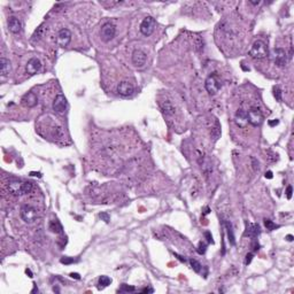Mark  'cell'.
<instances>
[{"label":"cell","instance_id":"obj_1","mask_svg":"<svg viewBox=\"0 0 294 294\" xmlns=\"http://www.w3.org/2000/svg\"><path fill=\"white\" fill-rule=\"evenodd\" d=\"M32 190V185L29 182L22 180H10L8 183V191L13 195H23L30 193Z\"/></svg>","mask_w":294,"mask_h":294},{"label":"cell","instance_id":"obj_2","mask_svg":"<svg viewBox=\"0 0 294 294\" xmlns=\"http://www.w3.org/2000/svg\"><path fill=\"white\" fill-rule=\"evenodd\" d=\"M249 55L253 59L261 60L268 57V47L262 40H256L255 43L252 45V48L249 50Z\"/></svg>","mask_w":294,"mask_h":294},{"label":"cell","instance_id":"obj_3","mask_svg":"<svg viewBox=\"0 0 294 294\" xmlns=\"http://www.w3.org/2000/svg\"><path fill=\"white\" fill-rule=\"evenodd\" d=\"M20 215H21V218L28 224L33 223V222L37 219V217H38L37 210L33 208V207H31V206H29V204H24L23 207L21 208Z\"/></svg>","mask_w":294,"mask_h":294},{"label":"cell","instance_id":"obj_4","mask_svg":"<svg viewBox=\"0 0 294 294\" xmlns=\"http://www.w3.org/2000/svg\"><path fill=\"white\" fill-rule=\"evenodd\" d=\"M204 86H206V90L208 92L209 94H216L219 89H221V81L218 79L217 75H210L208 76V78L206 79V83H204Z\"/></svg>","mask_w":294,"mask_h":294},{"label":"cell","instance_id":"obj_5","mask_svg":"<svg viewBox=\"0 0 294 294\" xmlns=\"http://www.w3.org/2000/svg\"><path fill=\"white\" fill-rule=\"evenodd\" d=\"M155 24L156 22L152 16H146L140 23V32L146 37L151 36L155 30Z\"/></svg>","mask_w":294,"mask_h":294},{"label":"cell","instance_id":"obj_6","mask_svg":"<svg viewBox=\"0 0 294 294\" xmlns=\"http://www.w3.org/2000/svg\"><path fill=\"white\" fill-rule=\"evenodd\" d=\"M115 33H116V28L113 23H105L101 27V31H100V36L101 39L104 40L105 43H108L112 39L115 37Z\"/></svg>","mask_w":294,"mask_h":294},{"label":"cell","instance_id":"obj_7","mask_svg":"<svg viewBox=\"0 0 294 294\" xmlns=\"http://www.w3.org/2000/svg\"><path fill=\"white\" fill-rule=\"evenodd\" d=\"M247 119L248 123H251L254 127H259L263 122V114L259 108H251L247 112Z\"/></svg>","mask_w":294,"mask_h":294},{"label":"cell","instance_id":"obj_8","mask_svg":"<svg viewBox=\"0 0 294 294\" xmlns=\"http://www.w3.org/2000/svg\"><path fill=\"white\" fill-rule=\"evenodd\" d=\"M53 109L59 114H64L67 109V99L63 94H57L53 101Z\"/></svg>","mask_w":294,"mask_h":294},{"label":"cell","instance_id":"obj_9","mask_svg":"<svg viewBox=\"0 0 294 294\" xmlns=\"http://www.w3.org/2000/svg\"><path fill=\"white\" fill-rule=\"evenodd\" d=\"M71 40V32L70 30L63 28L57 33V44L61 47H67Z\"/></svg>","mask_w":294,"mask_h":294},{"label":"cell","instance_id":"obj_10","mask_svg":"<svg viewBox=\"0 0 294 294\" xmlns=\"http://www.w3.org/2000/svg\"><path fill=\"white\" fill-rule=\"evenodd\" d=\"M274 60H275L276 66L285 67L287 63V54L283 48H276L274 51Z\"/></svg>","mask_w":294,"mask_h":294},{"label":"cell","instance_id":"obj_11","mask_svg":"<svg viewBox=\"0 0 294 294\" xmlns=\"http://www.w3.org/2000/svg\"><path fill=\"white\" fill-rule=\"evenodd\" d=\"M40 67H42L40 60L37 59V57H32V59L29 60L27 66H25V72L28 75H35V74H37L39 71Z\"/></svg>","mask_w":294,"mask_h":294},{"label":"cell","instance_id":"obj_12","mask_svg":"<svg viewBox=\"0 0 294 294\" xmlns=\"http://www.w3.org/2000/svg\"><path fill=\"white\" fill-rule=\"evenodd\" d=\"M117 92H119V95L122 97H130V95L133 94L134 92V87L131 83L129 82H121L119 85H117Z\"/></svg>","mask_w":294,"mask_h":294},{"label":"cell","instance_id":"obj_13","mask_svg":"<svg viewBox=\"0 0 294 294\" xmlns=\"http://www.w3.org/2000/svg\"><path fill=\"white\" fill-rule=\"evenodd\" d=\"M132 63L138 68L144 67L146 63V54L140 50H136L132 53Z\"/></svg>","mask_w":294,"mask_h":294},{"label":"cell","instance_id":"obj_14","mask_svg":"<svg viewBox=\"0 0 294 294\" xmlns=\"http://www.w3.org/2000/svg\"><path fill=\"white\" fill-rule=\"evenodd\" d=\"M234 122H236V124L239 128H246L247 124H248L247 112L242 110V109H239L236 113V116H234Z\"/></svg>","mask_w":294,"mask_h":294},{"label":"cell","instance_id":"obj_15","mask_svg":"<svg viewBox=\"0 0 294 294\" xmlns=\"http://www.w3.org/2000/svg\"><path fill=\"white\" fill-rule=\"evenodd\" d=\"M38 102V99H37V95L35 94L33 92H28L27 94H24L22 97V104L25 106V107H29V108H32L35 107Z\"/></svg>","mask_w":294,"mask_h":294},{"label":"cell","instance_id":"obj_16","mask_svg":"<svg viewBox=\"0 0 294 294\" xmlns=\"http://www.w3.org/2000/svg\"><path fill=\"white\" fill-rule=\"evenodd\" d=\"M8 28L13 33H19L22 30V23L17 17L10 16L8 19Z\"/></svg>","mask_w":294,"mask_h":294},{"label":"cell","instance_id":"obj_17","mask_svg":"<svg viewBox=\"0 0 294 294\" xmlns=\"http://www.w3.org/2000/svg\"><path fill=\"white\" fill-rule=\"evenodd\" d=\"M260 233V228L257 224L247 222L246 223V231H245V236H248L251 238H256L257 234Z\"/></svg>","mask_w":294,"mask_h":294},{"label":"cell","instance_id":"obj_18","mask_svg":"<svg viewBox=\"0 0 294 294\" xmlns=\"http://www.w3.org/2000/svg\"><path fill=\"white\" fill-rule=\"evenodd\" d=\"M0 72L2 76H6L10 72V62L5 57L0 59Z\"/></svg>","mask_w":294,"mask_h":294},{"label":"cell","instance_id":"obj_19","mask_svg":"<svg viewBox=\"0 0 294 294\" xmlns=\"http://www.w3.org/2000/svg\"><path fill=\"white\" fill-rule=\"evenodd\" d=\"M160 107H161L162 112L166 115L175 114V107H174V105L171 104L170 101H162L160 104Z\"/></svg>","mask_w":294,"mask_h":294},{"label":"cell","instance_id":"obj_20","mask_svg":"<svg viewBox=\"0 0 294 294\" xmlns=\"http://www.w3.org/2000/svg\"><path fill=\"white\" fill-rule=\"evenodd\" d=\"M50 230H51L52 232H54V233H60V232H62L61 224L59 223L57 221H52V222L50 223Z\"/></svg>","mask_w":294,"mask_h":294},{"label":"cell","instance_id":"obj_21","mask_svg":"<svg viewBox=\"0 0 294 294\" xmlns=\"http://www.w3.org/2000/svg\"><path fill=\"white\" fill-rule=\"evenodd\" d=\"M226 231H228L230 244H231V245H236V239H234V234H233L232 225H231V223H229V222L226 223Z\"/></svg>","mask_w":294,"mask_h":294},{"label":"cell","instance_id":"obj_22","mask_svg":"<svg viewBox=\"0 0 294 294\" xmlns=\"http://www.w3.org/2000/svg\"><path fill=\"white\" fill-rule=\"evenodd\" d=\"M110 283H112V279L109 277H107V276H101L99 278L100 287H107L108 285H110Z\"/></svg>","mask_w":294,"mask_h":294},{"label":"cell","instance_id":"obj_23","mask_svg":"<svg viewBox=\"0 0 294 294\" xmlns=\"http://www.w3.org/2000/svg\"><path fill=\"white\" fill-rule=\"evenodd\" d=\"M264 224H266V228L268 229V230H270V231H272V230H275V229H277V228H279V225L275 224L272 221H270V219H264Z\"/></svg>","mask_w":294,"mask_h":294},{"label":"cell","instance_id":"obj_24","mask_svg":"<svg viewBox=\"0 0 294 294\" xmlns=\"http://www.w3.org/2000/svg\"><path fill=\"white\" fill-rule=\"evenodd\" d=\"M191 266H192V269L195 271V272H200L201 270V264L197 260H191Z\"/></svg>","mask_w":294,"mask_h":294},{"label":"cell","instance_id":"obj_25","mask_svg":"<svg viewBox=\"0 0 294 294\" xmlns=\"http://www.w3.org/2000/svg\"><path fill=\"white\" fill-rule=\"evenodd\" d=\"M274 95H275L276 100L281 101V90H280L278 86H276L275 89H274Z\"/></svg>","mask_w":294,"mask_h":294},{"label":"cell","instance_id":"obj_26","mask_svg":"<svg viewBox=\"0 0 294 294\" xmlns=\"http://www.w3.org/2000/svg\"><path fill=\"white\" fill-rule=\"evenodd\" d=\"M133 291H134V287H132V286H128L127 284L122 285V287H121V289H119V292H133Z\"/></svg>","mask_w":294,"mask_h":294},{"label":"cell","instance_id":"obj_27","mask_svg":"<svg viewBox=\"0 0 294 294\" xmlns=\"http://www.w3.org/2000/svg\"><path fill=\"white\" fill-rule=\"evenodd\" d=\"M60 262H61L62 264H70V263H74L75 260H74V259H70V257H62Z\"/></svg>","mask_w":294,"mask_h":294},{"label":"cell","instance_id":"obj_28","mask_svg":"<svg viewBox=\"0 0 294 294\" xmlns=\"http://www.w3.org/2000/svg\"><path fill=\"white\" fill-rule=\"evenodd\" d=\"M206 247H207V245H206V244H204V242H200L199 248H198V252H199L200 254H204V252H206Z\"/></svg>","mask_w":294,"mask_h":294},{"label":"cell","instance_id":"obj_29","mask_svg":"<svg viewBox=\"0 0 294 294\" xmlns=\"http://www.w3.org/2000/svg\"><path fill=\"white\" fill-rule=\"evenodd\" d=\"M292 191H293L292 186L291 185L287 186V190H286V197H287V199H291V198H292Z\"/></svg>","mask_w":294,"mask_h":294},{"label":"cell","instance_id":"obj_30","mask_svg":"<svg viewBox=\"0 0 294 294\" xmlns=\"http://www.w3.org/2000/svg\"><path fill=\"white\" fill-rule=\"evenodd\" d=\"M99 216H100V218H102V219H104L106 223H108V222H109V216L106 213H101Z\"/></svg>","mask_w":294,"mask_h":294},{"label":"cell","instance_id":"obj_31","mask_svg":"<svg viewBox=\"0 0 294 294\" xmlns=\"http://www.w3.org/2000/svg\"><path fill=\"white\" fill-rule=\"evenodd\" d=\"M252 259H253V254H252V253L247 254L246 260H245V264H249V263H251V261H252Z\"/></svg>","mask_w":294,"mask_h":294},{"label":"cell","instance_id":"obj_32","mask_svg":"<svg viewBox=\"0 0 294 294\" xmlns=\"http://www.w3.org/2000/svg\"><path fill=\"white\" fill-rule=\"evenodd\" d=\"M204 237L207 238V240H208L209 242H214L213 237H211V234H210V232H209V231H207V232H204Z\"/></svg>","mask_w":294,"mask_h":294},{"label":"cell","instance_id":"obj_33","mask_svg":"<svg viewBox=\"0 0 294 294\" xmlns=\"http://www.w3.org/2000/svg\"><path fill=\"white\" fill-rule=\"evenodd\" d=\"M252 161H253V166H254V169H259V161H256V159L252 157Z\"/></svg>","mask_w":294,"mask_h":294},{"label":"cell","instance_id":"obj_34","mask_svg":"<svg viewBox=\"0 0 294 294\" xmlns=\"http://www.w3.org/2000/svg\"><path fill=\"white\" fill-rule=\"evenodd\" d=\"M278 123H279L278 119H276V121H270V122H269V125H270V127H274V125H277Z\"/></svg>","mask_w":294,"mask_h":294},{"label":"cell","instance_id":"obj_35","mask_svg":"<svg viewBox=\"0 0 294 294\" xmlns=\"http://www.w3.org/2000/svg\"><path fill=\"white\" fill-rule=\"evenodd\" d=\"M274 176H272V172L271 171H268V172H266V178H268V179H271Z\"/></svg>","mask_w":294,"mask_h":294},{"label":"cell","instance_id":"obj_36","mask_svg":"<svg viewBox=\"0 0 294 294\" xmlns=\"http://www.w3.org/2000/svg\"><path fill=\"white\" fill-rule=\"evenodd\" d=\"M259 247H260L259 246V244H256V240H254V241H253V249H254V251H257Z\"/></svg>","mask_w":294,"mask_h":294},{"label":"cell","instance_id":"obj_37","mask_svg":"<svg viewBox=\"0 0 294 294\" xmlns=\"http://www.w3.org/2000/svg\"><path fill=\"white\" fill-rule=\"evenodd\" d=\"M70 277H71V278H76V279H79V278H81V277H79V275H78V274H76V272H75V274H74V272H72V274H70Z\"/></svg>","mask_w":294,"mask_h":294},{"label":"cell","instance_id":"obj_38","mask_svg":"<svg viewBox=\"0 0 294 294\" xmlns=\"http://www.w3.org/2000/svg\"><path fill=\"white\" fill-rule=\"evenodd\" d=\"M25 272H27V275H29V277H30V278H32V272H31V270H30V269H27V270H25Z\"/></svg>","mask_w":294,"mask_h":294},{"label":"cell","instance_id":"obj_39","mask_svg":"<svg viewBox=\"0 0 294 294\" xmlns=\"http://www.w3.org/2000/svg\"><path fill=\"white\" fill-rule=\"evenodd\" d=\"M142 292H145V293H146V292H149V293H153V289H152V288H144V289H142Z\"/></svg>","mask_w":294,"mask_h":294},{"label":"cell","instance_id":"obj_40","mask_svg":"<svg viewBox=\"0 0 294 294\" xmlns=\"http://www.w3.org/2000/svg\"><path fill=\"white\" fill-rule=\"evenodd\" d=\"M286 239H287L288 241H292V240H293V236H292V234H288V236L286 237Z\"/></svg>","mask_w":294,"mask_h":294},{"label":"cell","instance_id":"obj_41","mask_svg":"<svg viewBox=\"0 0 294 294\" xmlns=\"http://www.w3.org/2000/svg\"><path fill=\"white\" fill-rule=\"evenodd\" d=\"M30 175H31V176H38V177H40V176H42L40 174H39V172H30Z\"/></svg>","mask_w":294,"mask_h":294},{"label":"cell","instance_id":"obj_42","mask_svg":"<svg viewBox=\"0 0 294 294\" xmlns=\"http://www.w3.org/2000/svg\"><path fill=\"white\" fill-rule=\"evenodd\" d=\"M176 256H177V257H178V259H179L180 261L185 262V259H183V257H182V256H179V255H176Z\"/></svg>","mask_w":294,"mask_h":294},{"label":"cell","instance_id":"obj_43","mask_svg":"<svg viewBox=\"0 0 294 294\" xmlns=\"http://www.w3.org/2000/svg\"><path fill=\"white\" fill-rule=\"evenodd\" d=\"M251 4H253V5H259L260 1H251Z\"/></svg>","mask_w":294,"mask_h":294}]
</instances>
